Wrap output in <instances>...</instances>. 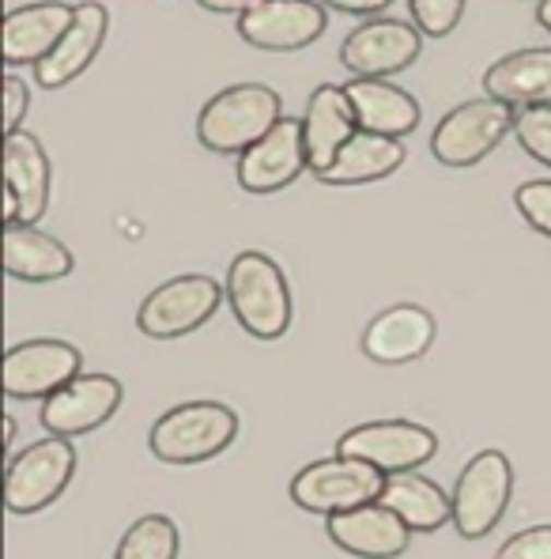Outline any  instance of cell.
I'll use <instances>...</instances> for the list:
<instances>
[{"mask_svg":"<svg viewBox=\"0 0 551 559\" xmlns=\"http://www.w3.org/2000/svg\"><path fill=\"white\" fill-rule=\"evenodd\" d=\"M302 129H307L310 175L322 178L336 163V155L344 152V144L359 133V121H356V110H351L348 92L336 84L314 87V95H310V103H307V114H302Z\"/></svg>","mask_w":551,"mask_h":559,"instance_id":"ac0fdd59","label":"cell"},{"mask_svg":"<svg viewBox=\"0 0 551 559\" xmlns=\"http://www.w3.org/2000/svg\"><path fill=\"white\" fill-rule=\"evenodd\" d=\"M514 204H517V212H522L525 224H529L532 231H540V235L551 238V182L537 178V182L517 186Z\"/></svg>","mask_w":551,"mask_h":559,"instance_id":"f1b7e54d","label":"cell"},{"mask_svg":"<svg viewBox=\"0 0 551 559\" xmlns=\"http://www.w3.org/2000/svg\"><path fill=\"white\" fill-rule=\"evenodd\" d=\"M4 273L27 284H53L72 273V250L35 224L4 227Z\"/></svg>","mask_w":551,"mask_h":559,"instance_id":"603a6c76","label":"cell"},{"mask_svg":"<svg viewBox=\"0 0 551 559\" xmlns=\"http://www.w3.org/2000/svg\"><path fill=\"white\" fill-rule=\"evenodd\" d=\"M106 31H110V15H106V8L98 4V0L76 4V20H72L69 35L57 43V49L43 64H35V80L43 87H49V92L72 84V80L98 57V49L106 43Z\"/></svg>","mask_w":551,"mask_h":559,"instance_id":"d6986e66","label":"cell"},{"mask_svg":"<svg viewBox=\"0 0 551 559\" xmlns=\"http://www.w3.org/2000/svg\"><path fill=\"white\" fill-rule=\"evenodd\" d=\"M514 118H517L514 106L499 103V98H488V95L454 106L431 133L434 159L454 170L476 167V163H483L503 144L506 133H514Z\"/></svg>","mask_w":551,"mask_h":559,"instance_id":"277c9868","label":"cell"},{"mask_svg":"<svg viewBox=\"0 0 551 559\" xmlns=\"http://www.w3.org/2000/svg\"><path fill=\"white\" fill-rule=\"evenodd\" d=\"M514 140L551 170V106H525L514 118Z\"/></svg>","mask_w":551,"mask_h":559,"instance_id":"4316f807","label":"cell"},{"mask_svg":"<svg viewBox=\"0 0 551 559\" xmlns=\"http://www.w3.org/2000/svg\"><path fill=\"white\" fill-rule=\"evenodd\" d=\"M434 344V318L423 307L412 302H400L390 307L363 329V352L374 364L385 367H400L412 364Z\"/></svg>","mask_w":551,"mask_h":559,"instance_id":"44dd1931","label":"cell"},{"mask_svg":"<svg viewBox=\"0 0 551 559\" xmlns=\"http://www.w3.org/2000/svg\"><path fill=\"white\" fill-rule=\"evenodd\" d=\"M31 110V92L27 84H23L15 72H8L4 76V129L8 133H20V121L23 114Z\"/></svg>","mask_w":551,"mask_h":559,"instance_id":"4dcf8cb0","label":"cell"},{"mask_svg":"<svg viewBox=\"0 0 551 559\" xmlns=\"http://www.w3.org/2000/svg\"><path fill=\"white\" fill-rule=\"evenodd\" d=\"M284 118V98L268 84H230L204 103L196 118V140L208 152L242 155L276 129Z\"/></svg>","mask_w":551,"mask_h":559,"instance_id":"6da1fadb","label":"cell"},{"mask_svg":"<svg viewBox=\"0 0 551 559\" xmlns=\"http://www.w3.org/2000/svg\"><path fill=\"white\" fill-rule=\"evenodd\" d=\"M344 92L351 98L359 133L405 140L419 126V103L390 80H348Z\"/></svg>","mask_w":551,"mask_h":559,"instance_id":"7402d4cb","label":"cell"},{"mask_svg":"<svg viewBox=\"0 0 551 559\" xmlns=\"http://www.w3.org/2000/svg\"><path fill=\"white\" fill-rule=\"evenodd\" d=\"M4 439H8V450L15 447V419L12 416H4Z\"/></svg>","mask_w":551,"mask_h":559,"instance_id":"e575fe53","label":"cell"},{"mask_svg":"<svg viewBox=\"0 0 551 559\" xmlns=\"http://www.w3.org/2000/svg\"><path fill=\"white\" fill-rule=\"evenodd\" d=\"M514 496V465L503 450H483L460 468L454 484V530L465 540H480L503 522Z\"/></svg>","mask_w":551,"mask_h":559,"instance_id":"8992f818","label":"cell"},{"mask_svg":"<svg viewBox=\"0 0 551 559\" xmlns=\"http://www.w3.org/2000/svg\"><path fill=\"white\" fill-rule=\"evenodd\" d=\"M537 23L544 31H551V0H540V4H537Z\"/></svg>","mask_w":551,"mask_h":559,"instance_id":"836d02e7","label":"cell"},{"mask_svg":"<svg viewBox=\"0 0 551 559\" xmlns=\"http://www.w3.org/2000/svg\"><path fill=\"white\" fill-rule=\"evenodd\" d=\"M227 302L257 341H276L291 325V287L268 253L242 250L227 269Z\"/></svg>","mask_w":551,"mask_h":559,"instance_id":"7a4b0ae2","label":"cell"},{"mask_svg":"<svg viewBox=\"0 0 551 559\" xmlns=\"http://www.w3.org/2000/svg\"><path fill=\"white\" fill-rule=\"evenodd\" d=\"M378 503L390 507L412 533H439L446 522H454V499L419 473L385 476V488L378 496Z\"/></svg>","mask_w":551,"mask_h":559,"instance_id":"cb8c5ba5","label":"cell"},{"mask_svg":"<svg viewBox=\"0 0 551 559\" xmlns=\"http://www.w3.org/2000/svg\"><path fill=\"white\" fill-rule=\"evenodd\" d=\"M405 163V144L390 136L374 133H356L344 144V152L336 155V163L322 175L325 186H363L390 178L393 170Z\"/></svg>","mask_w":551,"mask_h":559,"instance_id":"d4e9b609","label":"cell"},{"mask_svg":"<svg viewBox=\"0 0 551 559\" xmlns=\"http://www.w3.org/2000/svg\"><path fill=\"white\" fill-rule=\"evenodd\" d=\"M439 439L431 427L412 424V419H374V424H359L340 435L336 454L356 457V462L374 465L378 473H416L434 457Z\"/></svg>","mask_w":551,"mask_h":559,"instance_id":"ba28073f","label":"cell"},{"mask_svg":"<svg viewBox=\"0 0 551 559\" xmlns=\"http://www.w3.org/2000/svg\"><path fill=\"white\" fill-rule=\"evenodd\" d=\"M121 382L110 374H80L72 378L64 390H57L53 397H46L43 405V427L57 439H76L95 427H103L106 419L121 408Z\"/></svg>","mask_w":551,"mask_h":559,"instance_id":"5bb4252c","label":"cell"},{"mask_svg":"<svg viewBox=\"0 0 551 559\" xmlns=\"http://www.w3.org/2000/svg\"><path fill=\"white\" fill-rule=\"evenodd\" d=\"M76 8L61 0H38V4L12 8L4 20V61L8 64H43L69 35Z\"/></svg>","mask_w":551,"mask_h":559,"instance_id":"e0dca14e","label":"cell"},{"mask_svg":"<svg viewBox=\"0 0 551 559\" xmlns=\"http://www.w3.org/2000/svg\"><path fill=\"white\" fill-rule=\"evenodd\" d=\"M325 8H336V12H348V15H382L393 0H318Z\"/></svg>","mask_w":551,"mask_h":559,"instance_id":"1f68e13d","label":"cell"},{"mask_svg":"<svg viewBox=\"0 0 551 559\" xmlns=\"http://www.w3.org/2000/svg\"><path fill=\"white\" fill-rule=\"evenodd\" d=\"M495 559H551V525H529L514 533Z\"/></svg>","mask_w":551,"mask_h":559,"instance_id":"f546056e","label":"cell"},{"mask_svg":"<svg viewBox=\"0 0 551 559\" xmlns=\"http://www.w3.org/2000/svg\"><path fill=\"white\" fill-rule=\"evenodd\" d=\"M227 287H219L212 276L189 273L159 284L136 310V329L152 341H175L193 329H201L224 302Z\"/></svg>","mask_w":551,"mask_h":559,"instance_id":"9c48e42d","label":"cell"},{"mask_svg":"<svg viewBox=\"0 0 551 559\" xmlns=\"http://www.w3.org/2000/svg\"><path fill=\"white\" fill-rule=\"evenodd\" d=\"M201 8H208V12L216 15H245L250 8H257L261 0H196Z\"/></svg>","mask_w":551,"mask_h":559,"instance_id":"d6a6232c","label":"cell"},{"mask_svg":"<svg viewBox=\"0 0 551 559\" xmlns=\"http://www.w3.org/2000/svg\"><path fill=\"white\" fill-rule=\"evenodd\" d=\"M328 540L359 559H397L408 552L412 530L390 507L367 503L356 507V511L328 518Z\"/></svg>","mask_w":551,"mask_h":559,"instance_id":"2e32d148","label":"cell"},{"mask_svg":"<svg viewBox=\"0 0 551 559\" xmlns=\"http://www.w3.org/2000/svg\"><path fill=\"white\" fill-rule=\"evenodd\" d=\"M325 27L328 15L318 0H261L257 8L238 15V35L268 53H295L314 46Z\"/></svg>","mask_w":551,"mask_h":559,"instance_id":"8fae6325","label":"cell"},{"mask_svg":"<svg viewBox=\"0 0 551 559\" xmlns=\"http://www.w3.org/2000/svg\"><path fill=\"white\" fill-rule=\"evenodd\" d=\"M84 356L69 341H27L4 356V393L8 397H53L57 390L80 378Z\"/></svg>","mask_w":551,"mask_h":559,"instance_id":"4fadbf2b","label":"cell"},{"mask_svg":"<svg viewBox=\"0 0 551 559\" xmlns=\"http://www.w3.org/2000/svg\"><path fill=\"white\" fill-rule=\"evenodd\" d=\"M49 204V155L35 133L4 140V224H35Z\"/></svg>","mask_w":551,"mask_h":559,"instance_id":"9a60e30c","label":"cell"},{"mask_svg":"<svg viewBox=\"0 0 551 559\" xmlns=\"http://www.w3.org/2000/svg\"><path fill=\"white\" fill-rule=\"evenodd\" d=\"M310 170L307 129L302 118H279L268 136H261L250 152L238 155V186L245 193H276Z\"/></svg>","mask_w":551,"mask_h":559,"instance_id":"7c38bea8","label":"cell"},{"mask_svg":"<svg viewBox=\"0 0 551 559\" xmlns=\"http://www.w3.org/2000/svg\"><path fill=\"white\" fill-rule=\"evenodd\" d=\"M182 552V533L167 514H147L129 525L113 559H178Z\"/></svg>","mask_w":551,"mask_h":559,"instance_id":"484cf974","label":"cell"},{"mask_svg":"<svg viewBox=\"0 0 551 559\" xmlns=\"http://www.w3.org/2000/svg\"><path fill=\"white\" fill-rule=\"evenodd\" d=\"M412 20L427 38H446L465 15V0H408Z\"/></svg>","mask_w":551,"mask_h":559,"instance_id":"83f0119b","label":"cell"},{"mask_svg":"<svg viewBox=\"0 0 551 559\" xmlns=\"http://www.w3.org/2000/svg\"><path fill=\"white\" fill-rule=\"evenodd\" d=\"M419 49H423V31L416 23L374 15L344 38L340 64L356 80H390L416 64Z\"/></svg>","mask_w":551,"mask_h":559,"instance_id":"30bf717a","label":"cell"},{"mask_svg":"<svg viewBox=\"0 0 551 559\" xmlns=\"http://www.w3.org/2000/svg\"><path fill=\"white\" fill-rule=\"evenodd\" d=\"M385 488V473H378L374 465L356 462V457H322L310 462L299 476L291 480V503L302 507L310 514H344L356 507L378 503Z\"/></svg>","mask_w":551,"mask_h":559,"instance_id":"5b68a950","label":"cell"},{"mask_svg":"<svg viewBox=\"0 0 551 559\" xmlns=\"http://www.w3.org/2000/svg\"><path fill=\"white\" fill-rule=\"evenodd\" d=\"M72 473H76V450L69 439H46L31 442L27 450L12 454L4 480V499L12 514H38L49 503H57L64 488H69Z\"/></svg>","mask_w":551,"mask_h":559,"instance_id":"52a82bcc","label":"cell"},{"mask_svg":"<svg viewBox=\"0 0 551 559\" xmlns=\"http://www.w3.org/2000/svg\"><path fill=\"white\" fill-rule=\"evenodd\" d=\"M238 439V416L219 401H189L152 424L147 447L167 465H201Z\"/></svg>","mask_w":551,"mask_h":559,"instance_id":"3957f363","label":"cell"},{"mask_svg":"<svg viewBox=\"0 0 551 559\" xmlns=\"http://www.w3.org/2000/svg\"><path fill=\"white\" fill-rule=\"evenodd\" d=\"M483 95L525 110V106H551V46H529L499 57L483 72Z\"/></svg>","mask_w":551,"mask_h":559,"instance_id":"ffe728a7","label":"cell"}]
</instances>
